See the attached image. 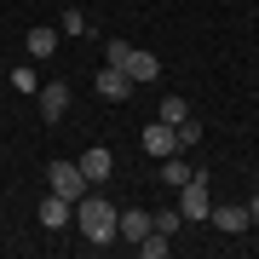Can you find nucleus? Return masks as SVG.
<instances>
[{"mask_svg": "<svg viewBox=\"0 0 259 259\" xmlns=\"http://www.w3.org/2000/svg\"><path fill=\"white\" fill-rule=\"evenodd\" d=\"M115 202H110V196H93V190H87L81 196V202H75V225H81V236L87 242H93V248H110V242H121L115 236Z\"/></svg>", "mask_w": 259, "mask_h": 259, "instance_id": "1", "label": "nucleus"}, {"mask_svg": "<svg viewBox=\"0 0 259 259\" xmlns=\"http://www.w3.org/2000/svg\"><path fill=\"white\" fill-rule=\"evenodd\" d=\"M47 190L69 196V202H81V196L93 190V185H87V173H81L75 161H47Z\"/></svg>", "mask_w": 259, "mask_h": 259, "instance_id": "2", "label": "nucleus"}, {"mask_svg": "<svg viewBox=\"0 0 259 259\" xmlns=\"http://www.w3.org/2000/svg\"><path fill=\"white\" fill-rule=\"evenodd\" d=\"M127 52H133L127 40H110V47H104V64H115V69H121V64H127Z\"/></svg>", "mask_w": 259, "mask_h": 259, "instance_id": "20", "label": "nucleus"}, {"mask_svg": "<svg viewBox=\"0 0 259 259\" xmlns=\"http://www.w3.org/2000/svg\"><path fill=\"white\" fill-rule=\"evenodd\" d=\"M253 12H259V0H253Z\"/></svg>", "mask_w": 259, "mask_h": 259, "instance_id": "22", "label": "nucleus"}, {"mask_svg": "<svg viewBox=\"0 0 259 259\" xmlns=\"http://www.w3.org/2000/svg\"><path fill=\"white\" fill-rule=\"evenodd\" d=\"M190 144H202V121H196V115L179 121V150H190Z\"/></svg>", "mask_w": 259, "mask_h": 259, "instance_id": "19", "label": "nucleus"}, {"mask_svg": "<svg viewBox=\"0 0 259 259\" xmlns=\"http://www.w3.org/2000/svg\"><path fill=\"white\" fill-rule=\"evenodd\" d=\"M139 144L161 161V156H173V150H179V127H167V121H150V127L139 133Z\"/></svg>", "mask_w": 259, "mask_h": 259, "instance_id": "7", "label": "nucleus"}, {"mask_svg": "<svg viewBox=\"0 0 259 259\" xmlns=\"http://www.w3.org/2000/svg\"><path fill=\"white\" fill-rule=\"evenodd\" d=\"M156 231V219H150L144 207H127V213H115V236L121 242H139V236H150Z\"/></svg>", "mask_w": 259, "mask_h": 259, "instance_id": "10", "label": "nucleus"}, {"mask_svg": "<svg viewBox=\"0 0 259 259\" xmlns=\"http://www.w3.org/2000/svg\"><path fill=\"white\" fill-rule=\"evenodd\" d=\"M139 253H144V259H167V253H173V236L150 231V236H139Z\"/></svg>", "mask_w": 259, "mask_h": 259, "instance_id": "14", "label": "nucleus"}, {"mask_svg": "<svg viewBox=\"0 0 259 259\" xmlns=\"http://www.w3.org/2000/svg\"><path fill=\"white\" fill-rule=\"evenodd\" d=\"M150 219H156V231H161V236H173L179 225H185V213H179V207H161V213H150Z\"/></svg>", "mask_w": 259, "mask_h": 259, "instance_id": "18", "label": "nucleus"}, {"mask_svg": "<svg viewBox=\"0 0 259 259\" xmlns=\"http://www.w3.org/2000/svg\"><path fill=\"white\" fill-rule=\"evenodd\" d=\"M161 185H167V190H185V185H190V167H185L179 150H173V156H161Z\"/></svg>", "mask_w": 259, "mask_h": 259, "instance_id": "13", "label": "nucleus"}, {"mask_svg": "<svg viewBox=\"0 0 259 259\" xmlns=\"http://www.w3.org/2000/svg\"><path fill=\"white\" fill-rule=\"evenodd\" d=\"M248 219H253V225H259V190H253V202H248Z\"/></svg>", "mask_w": 259, "mask_h": 259, "instance_id": "21", "label": "nucleus"}, {"mask_svg": "<svg viewBox=\"0 0 259 259\" xmlns=\"http://www.w3.org/2000/svg\"><path fill=\"white\" fill-rule=\"evenodd\" d=\"M185 115H190V104H185V98L173 93V98H161V115H156V121H167V127H179Z\"/></svg>", "mask_w": 259, "mask_h": 259, "instance_id": "17", "label": "nucleus"}, {"mask_svg": "<svg viewBox=\"0 0 259 259\" xmlns=\"http://www.w3.org/2000/svg\"><path fill=\"white\" fill-rule=\"evenodd\" d=\"M121 69H127V81H133V87H150V81H161V58H156V52H139V47L127 52V64H121Z\"/></svg>", "mask_w": 259, "mask_h": 259, "instance_id": "9", "label": "nucleus"}, {"mask_svg": "<svg viewBox=\"0 0 259 259\" xmlns=\"http://www.w3.org/2000/svg\"><path fill=\"white\" fill-rule=\"evenodd\" d=\"M207 225H219L225 236H242L253 219H248V207H242V202H213V207H207Z\"/></svg>", "mask_w": 259, "mask_h": 259, "instance_id": "6", "label": "nucleus"}, {"mask_svg": "<svg viewBox=\"0 0 259 259\" xmlns=\"http://www.w3.org/2000/svg\"><path fill=\"white\" fill-rule=\"evenodd\" d=\"M93 87H98V93H104V98H110V104H127L133 93H139V87H133V81H127V69H115V64H104V69L93 75Z\"/></svg>", "mask_w": 259, "mask_h": 259, "instance_id": "4", "label": "nucleus"}, {"mask_svg": "<svg viewBox=\"0 0 259 259\" xmlns=\"http://www.w3.org/2000/svg\"><path fill=\"white\" fill-rule=\"evenodd\" d=\"M12 93H40V75H35V64H18V69H12Z\"/></svg>", "mask_w": 259, "mask_h": 259, "instance_id": "16", "label": "nucleus"}, {"mask_svg": "<svg viewBox=\"0 0 259 259\" xmlns=\"http://www.w3.org/2000/svg\"><path fill=\"white\" fill-rule=\"evenodd\" d=\"M35 104H40V115H47V121H64V110H69V87H64V81H47V87L35 93Z\"/></svg>", "mask_w": 259, "mask_h": 259, "instance_id": "11", "label": "nucleus"}, {"mask_svg": "<svg viewBox=\"0 0 259 259\" xmlns=\"http://www.w3.org/2000/svg\"><path fill=\"white\" fill-rule=\"evenodd\" d=\"M58 35H87V12L81 6H64V12H58Z\"/></svg>", "mask_w": 259, "mask_h": 259, "instance_id": "15", "label": "nucleus"}, {"mask_svg": "<svg viewBox=\"0 0 259 259\" xmlns=\"http://www.w3.org/2000/svg\"><path fill=\"white\" fill-rule=\"evenodd\" d=\"M23 47H29V58H52V52H58V29H52V23H35V29L23 35Z\"/></svg>", "mask_w": 259, "mask_h": 259, "instance_id": "12", "label": "nucleus"}, {"mask_svg": "<svg viewBox=\"0 0 259 259\" xmlns=\"http://www.w3.org/2000/svg\"><path fill=\"white\" fill-rule=\"evenodd\" d=\"M40 225H47V231L75 225V202H69V196H58V190H47V196H40Z\"/></svg>", "mask_w": 259, "mask_h": 259, "instance_id": "8", "label": "nucleus"}, {"mask_svg": "<svg viewBox=\"0 0 259 259\" xmlns=\"http://www.w3.org/2000/svg\"><path fill=\"white\" fill-rule=\"evenodd\" d=\"M207 207H213V196H207V173H190L185 196H179V213H185L190 225H202V219H207Z\"/></svg>", "mask_w": 259, "mask_h": 259, "instance_id": "3", "label": "nucleus"}, {"mask_svg": "<svg viewBox=\"0 0 259 259\" xmlns=\"http://www.w3.org/2000/svg\"><path fill=\"white\" fill-rule=\"evenodd\" d=\"M75 167H81V173H87V185H104V179H115V156H110V150H104V144H93V150H81V161H75Z\"/></svg>", "mask_w": 259, "mask_h": 259, "instance_id": "5", "label": "nucleus"}]
</instances>
